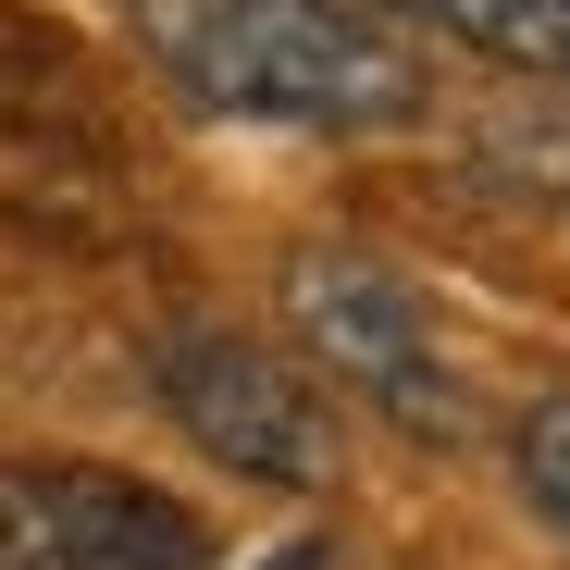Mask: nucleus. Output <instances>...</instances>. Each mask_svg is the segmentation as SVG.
I'll use <instances>...</instances> for the list:
<instances>
[{"label":"nucleus","instance_id":"obj_1","mask_svg":"<svg viewBox=\"0 0 570 570\" xmlns=\"http://www.w3.org/2000/svg\"><path fill=\"white\" fill-rule=\"evenodd\" d=\"M125 13L199 112L323 125V137H372L422 112V62L335 0H125Z\"/></svg>","mask_w":570,"mask_h":570},{"label":"nucleus","instance_id":"obj_2","mask_svg":"<svg viewBox=\"0 0 570 570\" xmlns=\"http://www.w3.org/2000/svg\"><path fill=\"white\" fill-rule=\"evenodd\" d=\"M285 323H298V347L335 372V385H360L385 422L410 434H471V397H459V372L422 323V298L385 273V261H360V248H298L285 261Z\"/></svg>","mask_w":570,"mask_h":570},{"label":"nucleus","instance_id":"obj_3","mask_svg":"<svg viewBox=\"0 0 570 570\" xmlns=\"http://www.w3.org/2000/svg\"><path fill=\"white\" fill-rule=\"evenodd\" d=\"M149 385L224 471H248V484H335V422H323V397L273 347H248L224 323H174L149 347Z\"/></svg>","mask_w":570,"mask_h":570},{"label":"nucleus","instance_id":"obj_4","mask_svg":"<svg viewBox=\"0 0 570 570\" xmlns=\"http://www.w3.org/2000/svg\"><path fill=\"white\" fill-rule=\"evenodd\" d=\"M212 533L137 471L0 459V570H199Z\"/></svg>","mask_w":570,"mask_h":570},{"label":"nucleus","instance_id":"obj_5","mask_svg":"<svg viewBox=\"0 0 570 570\" xmlns=\"http://www.w3.org/2000/svg\"><path fill=\"white\" fill-rule=\"evenodd\" d=\"M410 26H446L459 50L521 62V75H570V0H385Z\"/></svg>","mask_w":570,"mask_h":570},{"label":"nucleus","instance_id":"obj_6","mask_svg":"<svg viewBox=\"0 0 570 570\" xmlns=\"http://www.w3.org/2000/svg\"><path fill=\"white\" fill-rule=\"evenodd\" d=\"M521 484H533V509L570 533V397H546V410L521 422Z\"/></svg>","mask_w":570,"mask_h":570},{"label":"nucleus","instance_id":"obj_7","mask_svg":"<svg viewBox=\"0 0 570 570\" xmlns=\"http://www.w3.org/2000/svg\"><path fill=\"white\" fill-rule=\"evenodd\" d=\"M261 570H347L335 546H285V558H261Z\"/></svg>","mask_w":570,"mask_h":570}]
</instances>
